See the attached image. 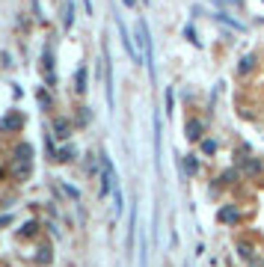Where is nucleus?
Masks as SVG:
<instances>
[{"label": "nucleus", "instance_id": "1", "mask_svg": "<svg viewBox=\"0 0 264 267\" xmlns=\"http://www.w3.org/2000/svg\"><path fill=\"white\" fill-rule=\"evenodd\" d=\"M134 42H137V51H140V57H143L146 68H149V77L155 80V77H158V66H155V42H152V33H149V21H146L143 15L137 18Z\"/></svg>", "mask_w": 264, "mask_h": 267}, {"label": "nucleus", "instance_id": "2", "mask_svg": "<svg viewBox=\"0 0 264 267\" xmlns=\"http://www.w3.org/2000/svg\"><path fill=\"white\" fill-rule=\"evenodd\" d=\"M101 63H104V98L107 107L116 110V95H113V63H110V42L101 39Z\"/></svg>", "mask_w": 264, "mask_h": 267}, {"label": "nucleus", "instance_id": "3", "mask_svg": "<svg viewBox=\"0 0 264 267\" xmlns=\"http://www.w3.org/2000/svg\"><path fill=\"white\" fill-rule=\"evenodd\" d=\"M152 125H155V169L161 172V140H164V128H161V113L155 110V116H152Z\"/></svg>", "mask_w": 264, "mask_h": 267}, {"label": "nucleus", "instance_id": "4", "mask_svg": "<svg viewBox=\"0 0 264 267\" xmlns=\"http://www.w3.org/2000/svg\"><path fill=\"white\" fill-rule=\"evenodd\" d=\"M42 74H45V80L48 83H54L57 80V74H54V51L48 48V51H42Z\"/></svg>", "mask_w": 264, "mask_h": 267}, {"label": "nucleus", "instance_id": "5", "mask_svg": "<svg viewBox=\"0 0 264 267\" xmlns=\"http://www.w3.org/2000/svg\"><path fill=\"white\" fill-rule=\"evenodd\" d=\"M214 21L226 24V27H231V30H237V33H243V30H246V24H243V21H237L231 12H214Z\"/></svg>", "mask_w": 264, "mask_h": 267}, {"label": "nucleus", "instance_id": "6", "mask_svg": "<svg viewBox=\"0 0 264 267\" xmlns=\"http://www.w3.org/2000/svg\"><path fill=\"white\" fill-rule=\"evenodd\" d=\"M202 134H205V122L202 119H187V125H184V137L187 140H202Z\"/></svg>", "mask_w": 264, "mask_h": 267}, {"label": "nucleus", "instance_id": "7", "mask_svg": "<svg viewBox=\"0 0 264 267\" xmlns=\"http://www.w3.org/2000/svg\"><path fill=\"white\" fill-rule=\"evenodd\" d=\"M134 240H137V208H131V214H128V237H125L128 252L134 249Z\"/></svg>", "mask_w": 264, "mask_h": 267}, {"label": "nucleus", "instance_id": "8", "mask_svg": "<svg viewBox=\"0 0 264 267\" xmlns=\"http://www.w3.org/2000/svg\"><path fill=\"white\" fill-rule=\"evenodd\" d=\"M21 125H24L21 113H9L6 119H0V131H12V128H21Z\"/></svg>", "mask_w": 264, "mask_h": 267}, {"label": "nucleus", "instance_id": "9", "mask_svg": "<svg viewBox=\"0 0 264 267\" xmlns=\"http://www.w3.org/2000/svg\"><path fill=\"white\" fill-rule=\"evenodd\" d=\"M74 89H77L80 95H83V92L89 89V83H86V66L77 68V74H74Z\"/></svg>", "mask_w": 264, "mask_h": 267}, {"label": "nucleus", "instance_id": "10", "mask_svg": "<svg viewBox=\"0 0 264 267\" xmlns=\"http://www.w3.org/2000/svg\"><path fill=\"white\" fill-rule=\"evenodd\" d=\"M63 24H66V30L74 27V0H66V9H63Z\"/></svg>", "mask_w": 264, "mask_h": 267}, {"label": "nucleus", "instance_id": "11", "mask_svg": "<svg viewBox=\"0 0 264 267\" xmlns=\"http://www.w3.org/2000/svg\"><path fill=\"white\" fill-rule=\"evenodd\" d=\"M252 68H255V54H246V57L240 60V66H237V74L243 77V74H249Z\"/></svg>", "mask_w": 264, "mask_h": 267}, {"label": "nucleus", "instance_id": "12", "mask_svg": "<svg viewBox=\"0 0 264 267\" xmlns=\"http://www.w3.org/2000/svg\"><path fill=\"white\" fill-rule=\"evenodd\" d=\"M68 131H71V125H68V119H66V116L54 119V134H57V137H68Z\"/></svg>", "mask_w": 264, "mask_h": 267}, {"label": "nucleus", "instance_id": "13", "mask_svg": "<svg viewBox=\"0 0 264 267\" xmlns=\"http://www.w3.org/2000/svg\"><path fill=\"white\" fill-rule=\"evenodd\" d=\"M184 39H187V42H190L193 48H202V39L196 36V30H193V24H187V27H184Z\"/></svg>", "mask_w": 264, "mask_h": 267}, {"label": "nucleus", "instance_id": "14", "mask_svg": "<svg viewBox=\"0 0 264 267\" xmlns=\"http://www.w3.org/2000/svg\"><path fill=\"white\" fill-rule=\"evenodd\" d=\"M140 267H149V243L143 234H140Z\"/></svg>", "mask_w": 264, "mask_h": 267}, {"label": "nucleus", "instance_id": "15", "mask_svg": "<svg viewBox=\"0 0 264 267\" xmlns=\"http://www.w3.org/2000/svg\"><path fill=\"white\" fill-rule=\"evenodd\" d=\"M184 169H187V175H193V172L199 169V164H196V158H193V155H187V161H184Z\"/></svg>", "mask_w": 264, "mask_h": 267}, {"label": "nucleus", "instance_id": "16", "mask_svg": "<svg viewBox=\"0 0 264 267\" xmlns=\"http://www.w3.org/2000/svg\"><path fill=\"white\" fill-rule=\"evenodd\" d=\"M214 149H217L214 140H202V152H205V155H214Z\"/></svg>", "mask_w": 264, "mask_h": 267}, {"label": "nucleus", "instance_id": "17", "mask_svg": "<svg viewBox=\"0 0 264 267\" xmlns=\"http://www.w3.org/2000/svg\"><path fill=\"white\" fill-rule=\"evenodd\" d=\"M220 220H223V223L234 220V208H223V211H220Z\"/></svg>", "mask_w": 264, "mask_h": 267}, {"label": "nucleus", "instance_id": "18", "mask_svg": "<svg viewBox=\"0 0 264 267\" xmlns=\"http://www.w3.org/2000/svg\"><path fill=\"white\" fill-rule=\"evenodd\" d=\"M66 193H68V196H71V199H80V193H77L74 187H68V184H66Z\"/></svg>", "mask_w": 264, "mask_h": 267}, {"label": "nucleus", "instance_id": "19", "mask_svg": "<svg viewBox=\"0 0 264 267\" xmlns=\"http://www.w3.org/2000/svg\"><path fill=\"white\" fill-rule=\"evenodd\" d=\"M83 6H86V12L92 15V0H83Z\"/></svg>", "mask_w": 264, "mask_h": 267}, {"label": "nucleus", "instance_id": "20", "mask_svg": "<svg viewBox=\"0 0 264 267\" xmlns=\"http://www.w3.org/2000/svg\"><path fill=\"white\" fill-rule=\"evenodd\" d=\"M122 3H125V6H131V9L137 6V0H122Z\"/></svg>", "mask_w": 264, "mask_h": 267}, {"label": "nucleus", "instance_id": "21", "mask_svg": "<svg viewBox=\"0 0 264 267\" xmlns=\"http://www.w3.org/2000/svg\"><path fill=\"white\" fill-rule=\"evenodd\" d=\"M143 3H149V0H143Z\"/></svg>", "mask_w": 264, "mask_h": 267}]
</instances>
